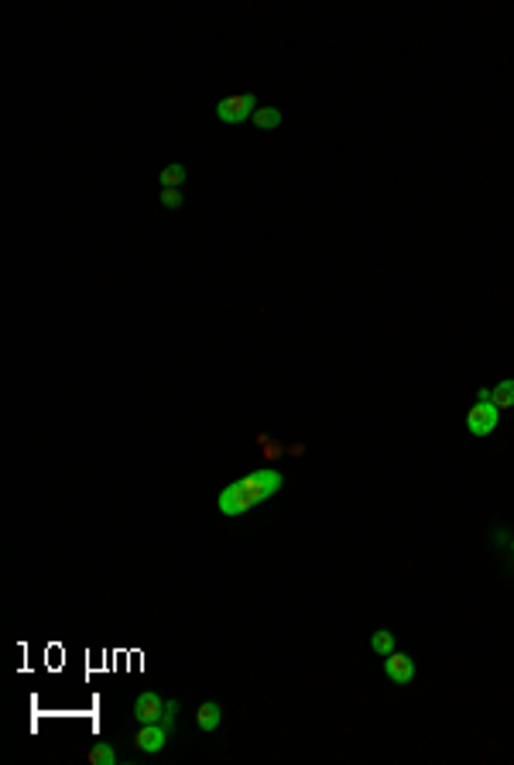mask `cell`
Here are the masks:
<instances>
[{"label": "cell", "mask_w": 514, "mask_h": 765, "mask_svg": "<svg viewBox=\"0 0 514 765\" xmlns=\"http://www.w3.org/2000/svg\"><path fill=\"white\" fill-rule=\"evenodd\" d=\"M281 484H285L281 470L261 467V470H254V474H243L240 481H233V484L223 487L220 498H216V504H220V511L226 515V519H237V515H247L254 504L274 498V494L281 491Z\"/></svg>", "instance_id": "1"}, {"label": "cell", "mask_w": 514, "mask_h": 765, "mask_svg": "<svg viewBox=\"0 0 514 765\" xmlns=\"http://www.w3.org/2000/svg\"><path fill=\"white\" fill-rule=\"evenodd\" d=\"M175 714H178V704H175V700H161L158 694H141L134 700L131 717H134L137 724H158V721L175 724Z\"/></svg>", "instance_id": "2"}, {"label": "cell", "mask_w": 514, "mask_h": 765, "mask_svg": "<svg viewBox=\"0 0 514 765\" xmlns=\"http://www.w3.org/2000/svg\"><path fill=\"white\" fill-rule=\"evenodd\" d=\"M171 731H175V724H168V721H158V724H141V728L131 734V748L144 751V755L161 751V748L171 741Z\"/></svg>", "instance_id": "3"}, {"label": "cell", "mask_w": 514, "mask_h": 765, "mask_svg": "<svg viewBox=\"0 0 514 765\" xmlns=\"http://www.w3.org/2000/svg\"><path fill=\"white\" fill-rule=\"evenodd\" d=\"M213 114L220 117L223 124H243L257 114V96L254 93H240V96H226L213 106Z\"/></svg>", "instance_id": "4"}, {"label": "cell", "mask_w": 514, "mask_h": 765, "mask_svg": "<svg viewBox=\"0 0 514 765\" xmlns=\"http://www.w3.org/2000/svg\"><path fill=\"white\" fill-rule=\"evenodd\" d=\"M500 422V409L490 405V401H477L470 412H466V429L473 436H490Z\"/></svg>", "instance_id": "5"}, {"label": "cell", "mask_w": 514, "mask_h": 765, "mask_svg": "<svg viewBox=\"0 0 514 765\" xmlns=\"http://www.w3.org/2000/svg\"><path fill=\"white\" fill-rule=\"evenodd\" d=\"M384 676L391 679V683H398V686H408L411 679H415V659H411L408 652L384 656Z\"/></svg>", "instance_id": "6"}, {"label": "cell", "mask_w": 514, "mask_h": 765, "mask_svg": "<svg viewBox=\"0 0 514 765\" xmlns=\"http://www.w3.org/2000/svg\"><path fill=\"white\" fill-rule=\"evenodd\" d=\"M220 721H223V711H220V704H216V700H206V704L196 707V724H199L203 731H216L220 728Z\"/></svg>", "instance_id": "7"}, {"label": "cell", "mask_w": 514, "mask_h": 765, "mask_svg": "<svg viewBox=\"0 0 514 765\" xmlns=\"http://www.w3.org/2000/svg\"><path fill=\"white\" fill-rule=\"evenodd\" d=\"M490 405H497L500 412L514 409V378H504L500 384H494V388H490Z\"/></svg>", "instance_id": "8"}, {"label": "cell", "mask_w": 514, "mask_h": 765, "mask_svg": "<svg viewBox=\"0 0 514 765\" xmlns=\"http://www.w3.org/2000/svg\"><path fill=\"white\" fill-rule=\"evenodd\" d=\"M86 762H89V765H117V762H120V755H117V751H114L110 745H106V741H100V745L89 748Z\"/></svg>", "instance_id": "9"}, {"label": "cell", "mask_w": 514, "mask_h": 765, "mask_svg": "<svg viewBox=\"0 0 514 765\" xmlns=\"http://www.w3.org/2000/svg\"><path fill=\"white\" fill-rule=\"evenodd\" d=\"M251 121H254V127H261V131H274V127L281 124V110H278V106H257V114Z\"/></svg>", "instance_id": "10"}, {"label": "cell", "mask_w": 514, "mask_h": 765, "mask_svg": "<svg viewBox=\"0 0 514 765\" xmlns=\"http://www.w3.org/2000/svg\"><path fill=\"white\" fill-rule=\"evenodd\" d=\"M158 182H161V189H178L186 182V165H165L161 175H158Z\"/></svg>", "instance_id": "11"}, {"label": "cell", "mask_w": 514, "mask_h": 765, "mask_svg": "<svg viewBox=\"0 0 514 765\" xmlns=\"http://www.w3.org/2000/svg\"><path fill=\"white\" fill-rule=\"evenodd\" d=\"M371 649H374L381 659H384V656H391L394 652V631H388V628L374 631V635H371Z\"/></svg>", "instance_id": "12"}, {"label": "cell", "mask_w": 514, "mask_h": 765, "mask_svg": "<svg viewBox=\"0 0 514 765\" xmlns=\"http://www.w3.org/2000/svg\"><path fill=\"white\" fill-rule=\"evenodd\" d=\"M182 199H186V196H182L178 189H161L158 192V203H161L165 209H178L182 206Z\"/></svg>", "instance_id": "13"}, {"label": "cell", "mask_w": 514, "mask_h": 765, "mask_svg": "<svg viewBox=\"0 0 514 765\" xmlns=\"http://www.w3.org/2000/svg\"><path fill=\"white\" fill-rule=\"evenodd\" d=\"M494 539H497V546L504 549V556H508V559H511V563H514V536H511V532H504V529H497V536H494Z\"/></svg>", "instance_id": "14"}, {"label": "cell", "mask_w": 514, "mask_h": 765, "mask_svg": "<svg viewBox=\"0 0 514 765\" xmlns=\"http://www.w3.org/2000/svg\"><path fill=\"white\" fill-rule=\"evenodd\" d=\"M477 401H490V388H480V391H477Z\"/></svg>", "instance_id": "15"}]
</instances>
